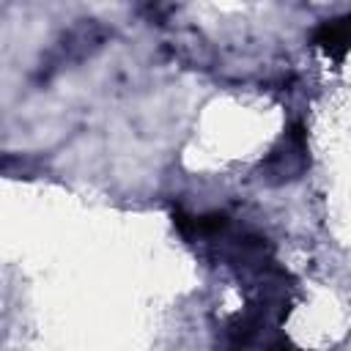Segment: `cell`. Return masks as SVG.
<instances>
[{
  "instance_id": "cell-1",
  "label": "cell",
  "mask_w": 351,
  "mask_h": 351,
  "mask_svg": "<svg viewBox=\"0 0 351 351\" xmlns=\"http://www.w3.org/2000/svg\"><path fill=\"white\" fill-rule=\"evenodd\" d=\"M304 165H307V140H304L302 123H296L282 134L280 145L266 156L261 167L271 184H282V181L296 178L304 170Z\"/></svg>"
},
{
  "instance_id": "cell-2",
  "label": "cell",
  "mask_w": 351,
  "mask_h": 351,
  "mask_svg": "<svg viewBox=\"0 0 351 351\" xmlns=\"http://www.w3.org/2000/svg\"><path fill=\"white\" fill-rule=\"evenodd\" d=\"M313 41L335 60H343L346 52L351 49V14L337 16V19H326L315 27Z\"/></svg>"
},
{
  "instance_id": "cell-3",
  "label": "cell",
  "mask_w": 351,
  "mask_h": 351,
  "mask_svg": "<svg viewBox=\"0 0 351 351\" xmlns=\"http://www.w3.org/2000/svg\"><path fill=\"white\" fill-rule=\"evenodd\" d=\"M269 351H302V348H293L288 340H277V343L269 346Z\"/></svg>"
}]
</instances>
